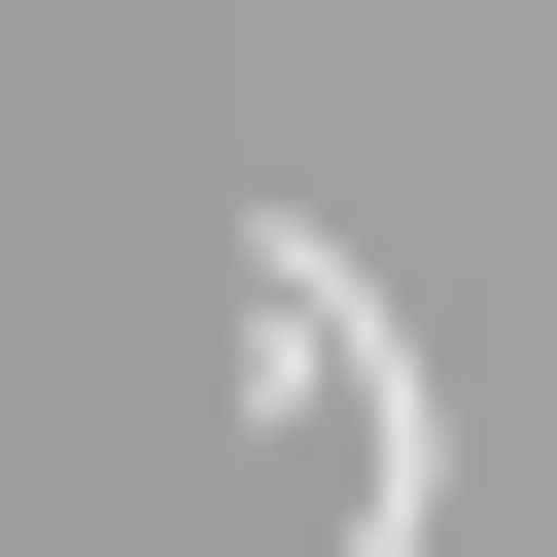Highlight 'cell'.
Returning <instances> with one entry per match:
<instances>
[{
    "mask_svg": "<svg viewBox=\"0 0 557 557\" xmlns=\"http://www.w3.org/2000/svg\"><path fill=\"white\" fill-rule=\"evenodd\" d=\"M244 348L348 418V522H313V557H418V522H453V418H418V348H383V278H348L313 209H244Z\"/></svg>",
    "mask_w": 557,
    "mask_h": 557,
    "instance_id": "1",
    "label": "cell"
}]
</instances>
